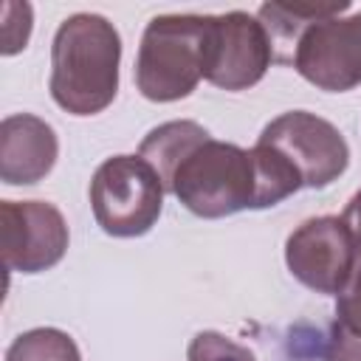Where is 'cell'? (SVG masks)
<instances>
[{"instance_id": "obj_1", "label": "cell", "mask_w": 361, "mask_h": 361, "mask_svg": "<svg viewBox=\"0 0 361 361\" xmlns=\"http://www.w3.org/2000/svg\"><path fill=\"white\" fill-rule=\"evenodd\" d=\"M138 155L158 172L164 189L197 217L268 209L302 189L293 166L274 149L217 141L189 118L149 130Z\"/></svg>"}, {"instance_id": "obj_2", "label": "cell", "mask_w": 361, "mask_h": 361, "mask_svg": "<svg viewBox=\"0 0 361 361\" xmlns=\"http://www.w3.org/2000/svg\"><path fill=\"white\" fill-rule=\"evenodd\" d=\"M121 37L102 14L62 20L51 45V96L73 116L102 113L118 90Z\"/></svg>"}, {"instance_id": "obj_3", "label": "cell", "mask_w": 361, "mask_h": 361, "mask_svg": "<svg viewBox=\"0 0 361 361\" xmlns=\"http://www.w3.org/2000/svg\"><path fill=\"white\" fill-rule=\"evenodd\" d=\"M206 14H161L144 28L135 56V87L149 102H178L203 79Z\"/></svg>"}, {"instance_id": "obj_4", "label": "cell", "mask_w": 361, "mask_h": 361, "mask_svg": "<svg viewBox=\"0 0 361 361\" xmlns=\"http://www.w3.org/2000/svg\"><path fill=\"white\" fill-rule=\"evenodd\" d=\"M93 217L110 237L147 234L164 209V183L141 155H113L90 180Z\"/></svg>"}, {"instance_id": "obj_5", "label": "cell", "mask_w": 361, "mask_h": 361, "mask_svg": "<svg viewBox=\"0 0 361 361\" xmlns=\"http://www.w3.org/2000/svg\"><path fill=\"white\" fill-rule=\"evenodd\" d=\"M257 144L282 155L302 180V189H324L350 164V147L327 118L290 110L265 124Z\"/></svg>"}, {"instance_id": "obj_6", "label": "cell", "mask_w": 361, "mask_h": 361, "mask_svg": "<svg viewBox=\"0 0 361 361\" xmlns=\"http://www.w3.org/2000/svg\"><path fill=\"white\" fill-rule=\"evenodd\" d=\"M274 62V42L265 25L245 11L206 14L203 79L223 90L257 85Z\"/></svg>"}, {"instance_id": "obj_7", "label": "cell", "mask_w": 361, "mask_h": 361, "mask_svg": "<svg viewBox=\"0 0 361 361\" xmlns=\"http://www.w3.org/2000/svg\"><path fill=\"white\" fill-rule=\"evenodd\" d=\"M288 271L316 293H341L361 262V245L341 214L310 217L285 243Z\"/></svg>"}, {"instance_id": "obj_8", "label": "cell", "mask_w": 361, "mask_h": 361, "mask_svg": "<svg viewBox=\"0 0 361 361\" xmlns=\"http://www.w3.org/2000/svg\"><path fill=\"white\" fill-rule=\"evenodd\" d=\"M290 62L302 79L330 93L361 85V11L307 25L290 51Z\"/></svg>"}, {"instance_id": "obj_9", "label": "cell", "mask_w": 361, "mask_h": 361, "mask_svg": "<svg viewBox=\"0 0 361 361\" xmlns=\"http://www.w3.org/2000/svg\"><path fill=\"white\" fill-rule=\"evenodd\" d=\"M3 262L17 274H39L54 268L68 251V223L54 203L3 200L0 203Z\"/></svg>"}, {"instance_id": "obj_10", "label": "cell", "mask_w": 361, "mask_h": 361, "mask_svg": "<svg viewBox=\"0 0 361 361\" xmlns=\"http://www.w3.org/2000/svg\"><path fill=\"white\" fill-rule=\"evenodd\" d=\"M59 141L48 121L31 113L6 116L0 124V178L8 186L42 180L56 164Z\"/></svg>"}, {"instance_id": "obj_11", "label": "cell", "mask_w": 361, "mask_h": 361, "mask_svg": "<svg viewBox=\"0 0 361 361\" xmlns=\"http://www.w3.org/2000/svg\"><path fill=\"white\" fill-rule=\"evenodd\" d=\"M350 3H322V6H288V3H265L259 6V23L265 25L271 42H288L290 51L302 31L316 20L347 11Z\"/></svg>"}, {"instance_id": "obj_12", "label": "cell", "mask_w": 361, "mask_h": 361, "mask_svg": "<svg viewBox=\"0 0 361 361\" xmlns=\"http://www.w3.org/2000/svg\"><path fill=\"white\" fill-rule=\"evenodd\" d=\"M6 361H82V355L76 341L65 330L34 327L11 341Z\"/></svg>"}, {"instance_id": "obj_13", "label": "cell", "mask_w": 361, "mask_h": 361, "mask_svg": "<svg viewBox=\"0 0 361 361\" xmlns=\"http://www.w3.org/2000/svg\"><path fill=\"white\" fill-rule=\"evenodd\" d=\"M186 361H257L254 353L234 338L217 333V330H200L189 347H186Z\"/></svg>"}, {"instance_id": "obj_14", "label": "cell", "mask_w": 361, "mask_h": 361, "mask_svg": "<svg viewBox=\"0 0 361 361\" xmlns=\"http://www.w3.org/2000/svg\"><path fill=\"white\" fill-rule=\"evenodd\" d=\"M0 34H3V48L0 51L6 56L23 51L28 37H31V6L28 3H3Z\"/></svg>"}, {"instance_id": "obj_15", "label": "cell", "mask_w": 361, "mask_h": 361, "mask_svg": "<svg viewBox=\"0 0 361 361\" xmlns=\"http://www.w3.org/2000/svg\"><path fill=\"white\" fill-rule=\"evenodd\" d=\"M336 324L353 338H361V262L344 290L336 296Z\"/></svg>"}, {"instance_id": "obj_16", "label": "cell", "mask_w": 361, "mask_h": 361, "mask_svg": "<svg viewBox=\"0 0 361 361\" xmlns=\"http://www.w3.org/2000/svg\"><path fill=\"white\" fill-rule=\"evenodd\" d=\"M341 217L347 220V226L353 228V234H355V240H358V245H361V189L347 200Z\"/></svg>"}]
</instances>
